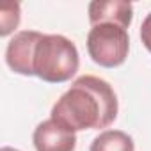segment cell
Instances as JSON below:
<instances>
[{"instance_id": "obj_1", "label": "cell", "mask_w": 151, "mask_h": 151, "mask_svg": "<svg viewBox=\"0 0 151 151\" xmlns=\"http://www.w3.org/2000/svg\"><path fill=\"white\" fill-rule=\"evenodd\" d=\"M117 117V96L109 82L84 75L52 107V119L73 132L100 130Z\"/></svg>"}, {"instance_id": "obj_2", "label": "cell", "mask_w": 151, "mask_h": 151, "mask_svg": "<svg viewBox=\"0 0 151 151\" xmlns=\"http://www.w3.org/2000/svg\"><path fill=\"white\" fill-rule=\"evenodd\" d=\"M78 50L60 34H43L34 52V75L48 84H62L78 71Z\"/></svg>"}, {"instance_id": "obj_3", "label": "cell", "mask_w": 151, "mask_h": 151, "mask_svg": "<svg viewBox=\"0 0 151 151\" xmlns=\"http://www.w3.org/2000/svg\"><path fill=\"white\" fill-rule=\"evenodd\" d=\"M128 50H130L128 30L119 25L100 23L94 25L87 34L89 57L103 68L121 66L128 57Z\"/></svg>"}, {"instance_id": "obj_4", "label": "cell", "mask_w": 151, "mask_h": 151, "mask_svg": "<svg viewBox=\"0 0 151 151\" xmlns=\"http://www.w3.org/2000/svg\"><path fill=\"white\" fill-rule=\"evenodd\" d=\"M41 36L43 34L36 30H22L7 43L6 62L14 73L25 77L34 75V52Z\"/></svg>"}, {"instance_id": "obj_5", "label": "cell", "mask_w": 151, "mask_h": 151, "mask_svg": "<svg viewBox=\"0 0 151 151\" xmlns=\"http://www.w3.org/2000/svg\"><path fill=\"white\" fill-rule=\"evenodd\" d=\"M32 142L36 151H75L77 135L73 130L50 117L37 124L32 135Z\"/></svg>"}, {"instance_id": "obj_6", "label": "cell", "mask_w": 151, "mask_h": 151, "mask_svg": "<svg viewBox=\"0 0 151 151\" xmlns=\"http://www.w3.org/2000/svg\"><path fill=\"white\" fill-rule=\"evenodd\" d=\"M133 18V6L124 0H110V2H91L89 4V22L91 25L114 23L128 29Z\"/></svg>"}, {"instance_id": "obj_7", "label": "cell", "mask_w": 151, "mask_h": 151, "mask_svg": "<svg viewBox=\"0 0 151 151\" xmlns=\"http://www.w3.org/2000/svg\"><path fill=\"white\" fill-rule=\"evenodd\" d=\"M133 139L121 130H105L91 142L89 151H133Z\"/></svg>"}, {"instance_id": "obj_8", "label": "cell", "mask_w": 151, "mask_h": 151, "mask_svg": "<svg viewBox=\"0 0 151 151\" xmlns=\"http://www.w3.org/2000/svg\"><path fill=\"white\" fill-rule=\"evenodd\" d=\"M20 23V4H4L0 7V36H9Z\"/></svg>"}, {"instance_id": "obj_9", "label": "cell", "mask_w": 151, "mask_h": 151, "mask_svg": "<svg viewBox=\"0 0 151 151\" xmlns=\"http://www.w3.org/2000/svg\"><path fill=\"white\" fill-rule=\"evenodd\" d=\"M140 39H142V45L146 46V50L151 52V13L144 18V22L140 25Z\"/></svg>"}, {"instance_id": "obj_10", "label": "cell", "mask_w": 151, "mask_h": 151, "mask_svg": "<svg viewBox=\"0 0 151 151\" xmlns=\"http://www.w3.org/2000/svg\"><path fill=\"white\" fill-rule=\"evenodd\" d=\"M0 151H18V149H14V147H9V146H6V147H2Z\"/></svg>"}]
</instances>
